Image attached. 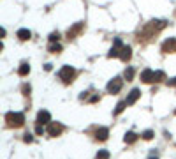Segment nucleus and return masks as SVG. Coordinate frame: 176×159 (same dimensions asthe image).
<instances>
[{
    "instance_id": "nucleus-17",
    "label": "nucleus",
    "mask_w": 176,
    "mask_h": 159,
    "mask_svg": "<svg viewBox=\"0 0 176 159\" xmlns=\"http://www.w3.org/2000/svg\"><path fill=\"white\" fill-rule=\"evenodd\" d=\"M49 51H51V53H58V51H62V44H60V42H53V44L49 46Z\"/></svg>"
},
{
    "instance_id": "nucleus-31",
    "label": "nucleus",
    "mask_w": 176,
    "mask_h": 159,
    "mask_svg": "<svg viewBox=\"0 0 176 159\" xmlns=\"http://www.w3.org/2000/svg\"><path fill=\"white\" fill-rule=\"evenodd\" d=\"M174 113H176V111H174Z\"/></svg>"
},
{
    "instance_id": "nucleus-21",
    "label": "nucleus",
    "mask_w": 176,
    "mask_h": 159,
    "mask_svg": "<svg viewBox=\"0 0 176 159\" xmlns=\"http://www.w3.org/2000/svg\"><path fill=\"white\" fill-rule=\"evenodd\" d=\"M143 138H144V140H151V138H153V131H151V129L144 131V133H143Z\"/></svg>"
},
{
    "instance_id": "nucleus-11",
    "label": "nucleus",
    "mask_w": 176,
    "mask_h": 159,
    "mask_svg": "<svg viewBox=\"0 0 176 159\" xmlns=\"http://www.w3.org/2000/svg\"><path fill=\"white\" fill-rule=\"evenodd\" d=\"M95 136H97V140H100V142L108 140V136H109V131H108V127H100V129H97Z\"/></svg>"
},
{
    "instance_id": "nucleus-18",
    "label": "nucleus",
    "mask_w": 176,
    "mask_h": 159,
    "mask_svg": "<svg viewBox=\"0 0 176 159\" xmlns=\"http://www.w3.org/2000/svg\"><path fill=\"white\" fill-rule=\"evenodd\" d=\"M125 106H127V103H118V104H116V108H115V111H113V113H115V115L122 113L123 110H125Z\"/></svg>"
},
{
    "instance_id": "nucleus-15",
    "label": "nucleus",
    "mask_w": 176,
    "mask_h": 159,
    "mask_svg": "<svg viewBox=\"0 0 176 159\" xmlns=\"http://www.w3.org/2000/svg\"><path fill=\"white\" fill-rule=\"evenodd\" d=\"M19 76H27V74L30 72V66H28V64H21V67H19Z\"/></svg>"
},
{
    "instance_id": "nucleus-2",
    "label": "nucleus",
    "mask_w": 176,
    "mask_h": 159,
    "mask_svg": "<svg viewBox=\"0 0 176 159\" xmlns=\"http://www.w3.org/2000/svg\"><path fill=\"white\" fill-rule=\"evenodd\" d=\"M58 78L64 80L65 83H70L72 80L76 78V69L72 67V66H64V67L58 71Z\"/></svg>"
},
{
    "instance_id": "nucleus-20",
    "label": "nucleus",
    "mask_w": 176,
    "mask_h": 159,
    "mask_svg": "<svg viewBox=\"0 0 176 159\" xmlns=\"http://www.w3.org/2000/svg\"><path fill=\"white\" fill-rule=\"evenodd\" d=\"M164 71H155V81H162L164 80Z\"/></svg>"
},
{
    "instance_id": "nucleus-16",
    "label": "nucleus",
    "mask_w": 176,
    "mask_h": 159,
    "mask_svg": "<svg viewBox=\"0 0 176 159\" xmlns=\"http://www.w3.org/2000/svg\"><path fill=\"white\" fill-rule=\"evenodd\" d=\"M136 138H137L136 134H134L132 131H129V133L125 134V138H123V140H125V143H134V142H136Z\"/></svg>"
},
{
    "instance_id": "nucleus-27",
    "label": "nucleus",
    "mask_w": 176,
    "mask_h": 159,
    "mask_svg": "<svg viewBox=\"0 0 176 159\" xmlns=\"http://www.w3.org/2000/svg\"><path fill=\"white\" fill-rule=\"evenodd\" d=\"M23 92H25V94L30 92V85H25V87H23Z\"/></svg>"
},
{
    "instance_id": "nucleus-26",
    "label": "nucleus",
    "mask_w": 176,
    "mask_h": 159,
    "mask_svg": "<svg viewBox=\"0 0 176 159\" xmlns=\"http://www.w3.org/2000/svg\"><path fill=\"white\" fill-rule=\"evenodd\" d=\"M99 101V95H92L90 97V103H97Z\"/></svg>"
},
{
    "instance_id": "nucleus-22",
    "label": "nucleus",
    "mask_w": 176,
    "mask_h": 159,
    "mask_svg": "<svg viewBox=\"0 0 176 159\" xmlns=\"http://www.w3.org/2000/svg\"><path fill=\"white\" fill-rule=\"evenodd\" d=\"M58 39H60V34H58V32H53V34L49 36V41H51V42H56Z\"/></svg>"
},
{
    "instance_id": "nucleus-24",
    "label": "nucleus",
    "mask_w": 176,
    "mask_h": 159,
    "mask_svg": "<svg viewBox=\"0 0 176 159\" xmlns=\"http://www.w3.org/2000/svg\"><path fill=\"white\" fill-rule=\"evenodd\" d=\"M167 85H169V87H176V78L169 80V81H167Z\"/></svg>"
},
{
    "instance_id": "nucleus-3",
    "label": "nucleus",
    "mask_w": 176,
    "mask_h": 159,
    "mask_svg": "<svg viewBox=\"0 0 176 159\" xmlns=\"http://www.w3.org/2000/svg\"><path fill=\"white\" fill-rule=\"evenodd\" d=\"M122 85H123V81H122V78H113L109 83H108V92L109 94H118L120 90H122Z\"/></svg>"
},
{
    "instance_id": "nucleus-13",
    "label": "nucleus",
    "mask_w": 176,
    "mask_h": 159,
    "mask_svg": "<svg viewBox=\"0 0 176 159\" xmlns=\"http://www.w3.org/2000/svg\"><path fill=\"white\" fill-rule=\"evenodd\" d=\"M30 36H32V34H30V30H28V28H19V30H18V37L21 39V41L30 39Z\"/></svg>"
},
{
    "instance_id": "nucleus-8",
    "label": "nucleus",
    "mask_w": 176,
    "mask_h": 159,
    "mask_svg": "<svg viewBox=\"0 0 176 159\" xmlns=\"http://www.w3.org/2000/svg\"><path fill=\"white\" fill-rule=\"evenodd\" d=\"M141 81H143V83H153V81H155V71L144 69V71L141 72Z\"/></svg>"
},
{
    "instance_id": "nucleus-25",
    "label": "nucleus",
    "mask_w": 176,
    "mask_h": 159,
    "mask_svg": "<svg viewBox=\"0 0 176 159\" xmlns=\"http://www.w3.org/2000/svg\"><path fill=\"white\" fill-rule=\"evenodd\" d=\"M25 142H27V143L32 142V134H28V133H27V134H25Z\"/></svg>"
},
{
    "instance_id": "nucleus-14",
    "label": "nucleus",
    "mask_w": 176,
    "mask_h": 159,
    "mask_svg": "<svg viewBox=\"0 0 176 159\" xmlns=\"http://www.w3.org/2000/svg\"><path fill=\"white\" fill-rule=\"evenodd\" d=\"M134 74H136V71H134L132 67H127V69H125V72H123V78L130 81V80L134 78Z\"/></svg>"
},
{
    "instance_id": "nucleus-1",
    "label": "nucleus",
    "mask_w": 176,
    "mask_h": 159,
    "mask_svg": "<svg viewBox=\"0 0 176 159\" xmlns=\"http://www.w3.org/2000/svg\"><path fill=\"white\" fill-rule=\"evenodd\" d=\"M5 120L11 127H21L25 124V115L23 113H18V111H9L5 115Z\"/></svg>"
},
{
    "instance_id": "nucleus-5",
    "label": "nucleus",
    "mask_w": 176,
    "mask_h": 159,
    "mask_svg": "<svg viewBox=\"0 0 176 159\" xmlns=\"http://www.w3.org/2000/svg\"><path fill=\"white\" fill-rule=\"evenodd\" d=\"M162 51L164 53H173L176 51V37H169L162 42Z\"/></svg>"
},
{
    "instance_id": "nucleus-12",
    "label": "nucleus",
    "mask_w": 176,
    "mask_h": 159,
    "mask_svg": "<svg viewBox=\"0 0 176 159\" xmlns=\"http://www.w3.org/2000/svg\"><path fill=\"white\" fill-rule=\"evenodd\" d=\"M81 28H83V23H78L76 27H72V28H70V30L67 32V37H69V39H72V37H74V36H78Z\"/></svg>"
},
{
    "instance_id": "nucleus-30",
    "label": "nucleus",
    "mask_w": 176,
    "mask_h": 159,
    "mask_svg": "<svg viewBox=\"0 0 176 159\" xmlns=\"http://www.w3.org/2000/svg\"><path fill=\"white\" fill-rule=\"evenodd\" d=\"M150 159H159V157H150Z\"/></svg>"
},
{
    "instance_id": "nucleus-9",
    "label": "nucleus",
    "mask_w": 176,
    "mask_h": 159,
    "mask_svg": "<svg viewBox=\"0 0 176 159\" xmlns=\"http://www.w3.org/2000/svg\"><path fill=\"white\" fill-rule=\"evenodd\" d=\"M130 57H132V48H130V46H122L118 58H120V60H123V62H127Z\"/></svg>"
},
{
    "instance_id": "nucleus-29",
    "label": "nucleus",
    "mask_w": 176,
    "mask_h": 159,
    "mask_svg": "<svg viewBox=\"0 0 176 159\" xmlns=\"http://www.w3.org/2000/svg\"><path fill=\"white\" fill-rule=\"evenodd\" d=\"M4 50V44H2V42H0V51H2Z\"/></svg>"
},
{
    "instance_id": "nucleus-19",
    "label": "nucleus",
    "mask_w": 176,
    "mask_h": 159,
    "mask_svg": "<svg viewBox=\"0 0 176 159\" xmlns=\"http://www.w3.org/2000/svg\"><path fill=\"white\" fill-rule=\"evenodd\" d=\"M97 159H109V152L108 150H99L97 152Z\"/></svg>"
},
{
    "instance_id": "nucleus-7",
    "label": "nucleus",
    "mask_w": 176,
    "mask_h": 159,
    "mask_svg": "<svg viewBox=\"0 0 176 159\" xmlns=\"http://www.w3.org/2000/svg\"><path fill=\"white\" fill-rule=\"evenodd\" d=\"M49 120H51L49 111L41 110V111H39V115H37V124H39V125H46V124H49Z\"/></svg>"
},
{
    "instance_id": "nucleus-23",
    "label": "nucleus",
    "mask_w": 176,
    "mask_h": 159,
    "mask_svg": "<svg viewBox=\"0 0 176 159\" xmlns=\"http://www.w3.org/2000/svg\"><path fill=\"white\" fill-rule=\"evenodd\" d=\"M35 133H37V134H43V133H44V127H43V125H37V127H35Z\"/></svg>"
},
{
    "instance_id": "nucleus-4",
    "label": "nucleus",
    "mask_w": 176,
    "mask_h": 159,
    "mask_svg": "<svg viewBox=\"0 0 176 159\" xmlns=\"http://www.w3.org/2000/svg\"><path fill=\"white\" fill-rule=\"evenodd\" d=\"M46 131H48L49 136H60V133L64 131V127H62L60 122H49L48 127H46Z\"/></svg>"
},
{
    "instance_id": "nucleus-10",
    "label": "nucleus",
    "mask_w": 176,
    "mask_h": 159,
    "mask_svg": "<svg viewBox=\"0 0 176 159\" xmlns=\"http://www.w3.org/2000/svg\"><path fill=\"white\" fill-rule=\"evenodd\" d=\"M139 95H141V90H139V89H134V90L129 94V97H127L125 103H127V104H134V103L139 99Z\"/></svg>"
},
{
    "instance_id": "nucleus-28",
    "label": "nucleus",
    "mask_w": 176,
    "mask_h": 159,
    "mask_svg": "<svg viewBox=\"0 0 176 159\" xmlns=\"http://www.w3.org/2000/svg\"><path fill=\"white\" fill-rule=\"evenodd\" d=\"M4 36H5V30H4V28H2V27H0V39H2V37H4Z\"/></svg>"
},
{
    "instance_id": "nucleus-6",
    "label": "nucleus",
    "mask_w": 176,
    "mask_h": 159,
    "mask_svg": "<svg viewBox=\"0 0 176 159\" xmlns=\"http://www.w3.org/2000/svg\"><path fill=\"white\" fill-rule=\"evenodd\" d=\"M122 46H123V44H122V39H120V37H116V39H115V44H113V48H111V51L108 53V57H109V58H113V57H118V55H120V50H122Z\"/></svg>"
}]
</instances>
